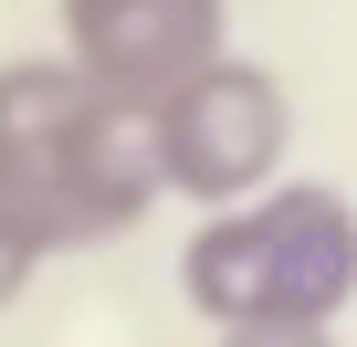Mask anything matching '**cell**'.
<instances>
[{
    "label": "cell",
    "instance_id": "obj_1",
    "mask_svg": "<svg viewBox=\"0 0 357 347\" xmlns=\"http://www.w3.org/2000/svg\"><path fill=\"white\" fill-rule=\"evenodd\" d=\"M147 211H158L147 105L95 84L74 53L0 64V221L53 263L126 242Z\"/></svg>",
    "mask_w": 357,
    "mask_h": 347
},
{
    "label": "cell",
    "instance_id": "obj_2",
    "mask_svg": "<svg viewBox=\"0 0 357 347\" xmlns=\"http://www.w3.org/2000/svg\"><path fill=\"white\" fill-rule=\"evenodd\" d=\"M178 295L211 326H336L357 305V200L336 179H273L200 211L178 242Z\"/></svg>",
    "mask_w": 357,
    "mask_h": 347
},
{
    "label": "cell",
    "instance_id": "obj_3",
    "mask_svg": "<svg viewBox=\"0 0 357 347\" xmlns=\"http://www.w3.org/2000/svg\"><path fill=\"white\" fill-rule=\"evenodd\" d=\"M147 147H158V190L190 211H231L252 190L284 179L294 158V95L273 64L252 53H211L200 74H178L147 105Z\"/></svg>",
    "mask_w": 357,
    "mask_h": 347
},
{
    "label": "cell",
    "instance_id": "obj_4",
    "mask_svg": "<svg viewBox=\"0 0 357 347\" xmlns=\"http://www.w3.org/2000/svg\"><path fill=\"white\" fill-rule=\"evenodd\" d=\"M53 11H63V53L137 105L231 53V0H53Z\"/></svg>",
    "mask_w": 357,
    "mask_h": 347
},
{
    "label": "cell",
    "instance_id": "obj_5",
    "mask_svg": "<svg viewBox=\"0 0 357 347\" xmlns=\"http://www.w3.org/2000/svg\"><path fill=\"white\" fill-rule=\"evenodd\" d=\"M211 347H336V326H211Z\"/></svg>",
    "mask_w": 357,
    "mask_h": 347
},
{
    "label": "cell",
    "instance_id": "obj_6",
    "mask_svg": "<svg viewBox=\"0 0 357 347\" xmlns=\"http://www.w3.org/2000/svg\"><path fill=\"white\" fill-rule=\"evenodd\" d=\"M32 274H43V253H32V242L11 232V221H0V316H11V305L32 295Z\"/></svg>",
    "mask_w": 357,
    "mask_h": 347
}]
</instances>
